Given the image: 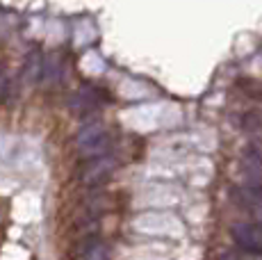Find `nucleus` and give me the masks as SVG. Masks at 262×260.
<instances>
[{
	"mask_svg": "<svg viewBox=\"0 0 262 260\" xmlns=\"http://www.w3.org/2000/svg\"><path fill=\"white\" fill-rule=\"evenodd\" d=\"M110 144V133L105 128V123L100 121H92L87 126L80 128V133L75 135V146H78L80 156L96 160V158H103L105 148Z\"/></svg>",
	"mask_w": 262,
	"mask_h": 260,
	"instance_id": "1",
	"label": "nucleus"
},
{
	"mask_svg": "<svg viewBox=\"0 0 262 260\" xmlns=\"http://www.w3.org/2000/svg\"><path fill=\"white\" fill-rule=\"evenodd\" d=\"M235 244L253 258L262 256V224L260 222H237L230 226Z\"/></svg>",
	"mask_w": 262,
	"mask_h": 260,
	"instance_id": "2",
	"label": "nucleus"
},
{
	"mask_svg": "<svg viewBox=\"0 0 262 260\" xmlns=\"http://www.w3.org/2000/svg\"><path fill=\"white\" fill-rule=\"evenodd\" d=\"M114 169H117V160L110 156L89 160L84 164V169L80 171V181H82V185H87V187H94V185H100L107 181L114 174Z\"/></svg>",
	"mask_w": 262,
	"mask_h": 260,
	"instance_id": "3",
	"label": "nucleus"
},
{
	"mask_svg": "<svg viewBox=\"0 0 262 260\" xmlns=\"http://www.w3.org/2000/svg\"><path fill=\"white\" fill-rule=\"evenodd\" d=\"M235 197H237V203L242 208H246L249 212H253L255 217L262 219V194L249 189L246 185H242V187L235 189Z\"/></svg>",
	"mask_w": 262,
	"mask_h": 260,
	"instance_id": "4",
	"label": "nucleus"
},
{
	"mask_svg": "<svg viewBox=\"0 0 262 260\" xmlns=\"http://www.w3.org/2000/svg\"><path fill=\"white\" fill-rule=\"evenodd\" d=\"M43 76V57L39 51H32L25 57V64H23V80L28 84H34L37 80H41Z\"/></svg>",
	"mask_w": 262,
	"mask_h": 260,
	"instance_id": "5",
	"label": "nucleus"
},
{
	"mask_svg": "<svg viewBox=\"0 0 262 260\" xmlns=\"http://www.w3.org/2000/svg\"><path fill=\"white\" fill-rule=\"evenodd\" d=\"M64 73V59L59 53H50L46 55V59H43V76L41 80L46 84H55L59 78H62Z\"/></svg>",
	"mask_w": 262,
	"mask_h": 260,
	"instance_id": "6",
	"label": "nucleus"
},
{
	"mask_svg": "<svg viewBox=\"0 0 262 260\" xmlns=\"http://www.w3.org/2000/svg\"><path fill=\"white\" fill-rule=\"evenodd\" d=\"M84 260H110V251L103 242H94L84 249Z\"/></svg>",
	"mask_w": 262,
	"mask_h": 260,
	"instance_id": "7",
	"label": "nucleus"
}]
</instances>
